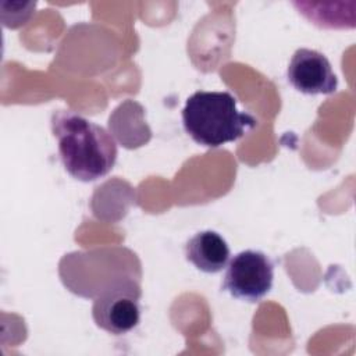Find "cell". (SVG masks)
<instances>
[{
  "instance_id": "1",
  "label": "cell",
  "mask_w": 356,
  "mask_h": 356,
  "mask_svg": "<svg viewBox=\"0 0 356 356\" xmlns=\"http://www.w3.org/2000/svg\"><path fill=\"white\" fill-rule=\"evenodd\" d=\"M50 125L61 163L71 177L89 182L111 171L117 143L106 128L71 110H56Z\"/></svg>"
},
{
  "instance_id": "2",
  "label": "cell",
  "mask_w": 356,
  "mask_h": 356,
  "mask_svg": "<svg viewBox=\"0 0 356 356\" xmlns=\"http://www.w3.org/2000/svg\"><path fill=\"white\" fill-rule=\"evenodd\" d=\"M182 122L196 143L218 147L242 138L257 121L249 113L236 108V99L229 92L197 90L185 102Z\"/></svg>"
},
{
  "instance_id": "3",
  "label": "cell",
  "mask_w": 356,
  "mask_h": 356,
  "mask_svg": "<svg viewBox=\"0 0 356 356\" xmlns=\"http://www.w3.org/2000/svg\"><path fill=\"white\" fill-rule=\"evenodd\" d=\"M140 286L120 278L104 286L93 300L92 316L102 330L121 335L134 330L140 320Z\"/></svg>"
},
{
  "instance_id": "4",
  "label": "cell",
  "mask_w": 356,
  "mask_h": 356,
  "mask_svg": "<svg viewBox=\"0 0 356 356\" xmlns=\"http://www.w3.org/2000/svg\"><path fill=\"white\" fill-rule=\"evenodd\" d=\"M274 264L259 250H242L227 266L222 289L231 296L250 303L261 300L273 288Z\"/></svg>"
},
{
  "instance_id": "5",
  "label": "cell",
  "mask_w": 356,
  "mask_h": 356,
  "mask_svg": "<svg viewBox=\"0 0 356 356\" xmlns=\"http://www.w3.org/2000/svg\"><path fill=\"white\" fill-rule=\"evenodd\" d=\"M289 83L305 95H331L338 88L337 75L328 58L313 49H298L286 70Z\"/></svg>"
},
{
  "instance_id": "6",
  "label": "cell",
  "mask_w": 356,
  "mask_h": 356,
  "mask_svg": "<svg viewBox=\"0 0 356 356\" xmlns=\"http://www.w3.org/2000/svg\"><path fill=\"white\" fill-rule=\"evenodd\" d=\"M185 257L197 270L214 274L227 266L229 260V248L218 232L206 229L195 234L186 242Z\"/></svg>"
}]
</instances>
